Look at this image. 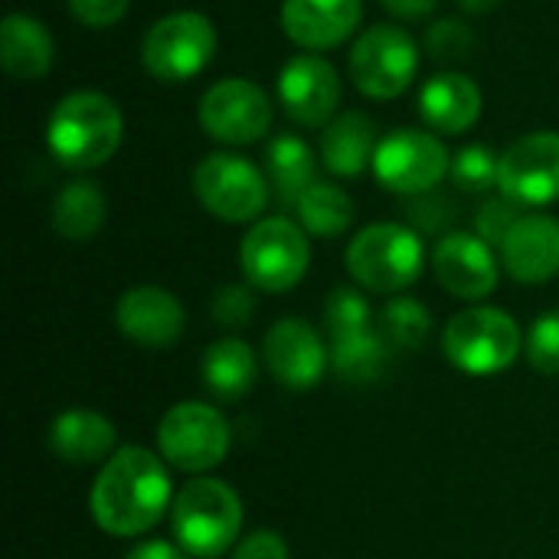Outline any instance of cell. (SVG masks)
Instances as JSON below:
<instances>
[{"mask_svg":"<svg viewBox=\"0 0 559 559\" xmlns=\"http://www.w3.org/2000/svg\"><path fill=\"white\" fill-rule=\"evenodd\" d=\"M170 478L164 462L141 449L128 445L108 455L105 468L92 488V518L111 537H138L147 534L167 511Z\"/></svg>","mask_w":559,"mask_h":559,"instance_id":"6da1fadb","label":"cell"},{"mask_svg":"<svg viewBox=\"0 0 559 559\" xmlns=\"http://www.w3.org/2000/svg\"><path fill=\"white\" fill-rule=\"evenodd\" d=\"M124 134L118 105L102 92H69L49 115L46 144L72 170H92L111 160Z\"/></svg>","mask_w":559,"mask_h":559,"instance_id":"7a4b0ae2","label":"cell"},{"mask_svg":"<svg viewBox=\"0 0 559 559\" xmlns=\"http://www.w3.org/2000/svg\"><path fill=\"white\" fill-rule=\"evenodd\" d=\"M239 531L242 501L229 485L216 478H197L187 481L174 498V534L190 557L213 559L226 554Z\"/></svg>","mask_w":559,"mask_h":559,"instance_id":"3957f363","label":"cell"},{"mask_svg":"<svg viewBox=\"0 0 559 559\" xmlns=\"http://www.w3.org/2000/svg\"><path fill=\"white\" fill-rule=\"evenodd\" d=\"M423 259L419 233L400 223H373L347 246V269L354 282L377 295L409 288L423 272Z\"/></svg>","mask_w":559,"mask_h":559,"instance_id":"277c9868","label":"cell"},{"mask_svg":"<svg viewBox=\"0 0 559 559\" xmlns=\"http://www.w3.org/2000/svg\"><path fill=\"white\" fill-rule=\"evenodd\" d=\"M521 341V328L511 314L481 305L449 321L442 334V350L462 373L491 377L518 360Z\"/></svg>","mask_w":559,"mask_h":559,"instance_id":"5b68a950","label":"cell"},{"mask_svg":"<svg viewBox=\"0 0 559 559\" xmlns=\"http://www.w3.org/2000/svg\"><path fill=\"white\" fill-rule=\"evenodd\" d=\"M213 52L216 26L197 10H177L160 16L141 43L144 69L160 82H187L200 75L213 62Z\"/></svg>","mask_w":559,"mask_h":559,"instance_id":"8992f818","label":"cell"},{"mask_svg":"<svg viewBox=\"0 0 559 559\" xmlns=\"http://www.w3.org/2000/svg\"><path fill=\"white\" fill-rule=\"evenodd\" d=\"M239 259H242V272L249 285L272 292V295L288 292L308 272V262H311L308 233L285 216L259 219L246 233Z\"/></svg>","mask_w":559,"mask_h":559,"instance_id":"52a82bcc","label":"cell"},{"mask_svg":"<svg viewBox=\"0 0 559 559\" xmlns=\"http://www.w3.org/2000/svg\"><path fill=\"white\" fill-rule=\"evenodd\" d=\"M419 69L416 39L393 23L370 26L350 49V75L354 85L377 102L403 95Z\"/></svg>","mask_w":559,"mask_h":559,"instance_id":"ba28073f","label":"cell"},{"mask_svg":"<svg viewBox=\"0 0 559 559\" xmlns=\"http://www.w3.org/2000/svg\"><path fill=\"white\" fill-rule=\"evenodd\" d=\"M193 193L223 223H249L269 203V180L239 154H210L193 170Z\"/></svg>","mask_w":559,"mask_h":559,"instance_id":"9c48e42d","label":"cell"},{"mask_svg":"<svg viewBox=\"0 0 559 559\" xmlns=\"http://www.w3.org/2000/svg\"><path fill=\"white\" fill-rule=\"evenodd\" d=\"M370 167L386 190L419 197L439 187V180L452 170V157L436 134L419 128H400L380 138Z\"/></svg>","mask_w":559,"mask_h":559,"instance_id":"30bf717a","label":"cell"},{"mask_svg":"<svg viewBox=\"0 0 559 559\" xmlns=\"http://www.w3.org/2000/svg\"><path fill=\"white\" fill-rule=\"evenodd\" d=\"M160 455L190 475L216 468L229 452V426L206 403H180L157 426Z\"/></svg>","mask_w":559,"mask_h":559,"instance_id":"8fae6325","label":"cell"},{"mask_svg":"<svg viewBox=\"0 0 559 559\" xmlns=\"http://www.w3.org/2000/svg\"><path fill=\"white\" fill-rule=\"evenodd\" d=\"M200 124L223 144H255L272 128V102L249 79H219L200 98Z\"/></svg>","mask_w":559,"mask_h":559,"instance_id":"7c38bea8","label":"cell"},{"mask_svg":"<svg viewBox=\"0 0 559 559\" xmlns=\"http://www.w3.org/2000/svg\"><path fill=\"white\" fill-rule=\"evenodd\" d=\"M498 190L521 206H544L559 200V134L534 131L501 154Z\"/></svg>","mask_w":559,"mask_h":559,"instance_id":"4fadbf2b","label":"cell"},{"mask_svg":"<svg viewBox=\"0 0 559 559\" xmlns=\"http://www.w3.org/2000/svg\"><path fill=\"white\" fill-rule=\"evenodd\" d=\"M341 75L337 69L314 56H295L282 66L278 75V102L285 108V115L295 124L305 128H328L337 118V105H341Z\"/></svg>","mask_w":559,"mask_h":559,"instance_id":"5bb4252c","label":"cell"},{"mask_svg":"<svg viewBox=\"0 0 559 559\" xmlns=\"http://www.w3.org/2000/svg\"><path fill=\"white\" fill-rule=\"evenodd\" d=\"M265 367L269 373L288 386V390H311L321 383L324 370H328V347L321 344L318 331L301 321V318H282L269 328L265 344Z\"/></svg>","mask_w":559,"mask_h":559,"instance_id":"9a60e30c","label":"cell"},{"mask_svg":"<svg viewBox=\"0 0 559 559\" xmlns=\"http://www.w3.org/2000/svg\"><path fill=\"white\" fill-rule=\"evenodd\" d=\"M436 278L445 292L465 301L488 298L498 285V262L478 233H449L432 252Z\"/></svg>","mask_w":559,"mask_h":559,"instance_id":"2e32d148","label":"cell"},{"mask_svg":"<svg viewBox=\"0 0 559 559\" xmlns=\"http://www.w3.org/2000/svg\"><path fill=\"white\" fill-rule=\"evenodd\" d=\"M364 16V0H285L282 29L301 49H331L344 43Z\"/></svg>","mask_w":559,"mask_h":559,"instance_id":"e0dca14e","label":"cell"},{"mask_svg":"<svg viewBox=\"0 0 559 559\" xmlns=\"http://www.w3.org/2000/svg\"><path fill=\"white\" fill-rule=\"evenodd\" d=\"M183 305L157 285L131 288L118 301V331L141 347H170L183 334Z\"/></svg>","mask_w":559,"mask_h":559,"instance_id":"ac0fdd59","label":"cell"},{"mask_svg":"<svg viewBox=\"0 0 559 559\" xmlns=\"http://www.w3.org/2000/svg\"><path fill=\"white\" fill-rule=\"evenodd\" d=\"M501 262L514 282H550L559 272V219L544 213L521 216V223L501 242Z\"/></svg>","mask_w":559,"mask_h":559,"instance_id":"d6986e66","label":"cell"},{"mask_svg":"<svg viewBox=\"0 0 559 559\" xmlns=\"http://www.w3.org/2000/svg\"><path fill=\"white\" fill-rule=\"evenodd\" d=\"M419 111L439 134H465L481 115V88L462 72H439L423 85Z\"/></svg>","mask_w":559,"mask_h":559,"instance_id":"ffe728a7","label":"cell"},{"mask_svg":"<svg viewBox=\"0 0 559 559\" xmlns=\"http://www.w3.org/2000/svg\"><path fill=\"white\" fill-rule=\"evenodd\" d=\"M46 445L66 465H95V462H105V455H111L115 426L102 413L69 409L52 419Z\"/></svg>","mask_w":559,"mask_h":559,"instance_id":"44dd1931","label":"cell"},{"mask_svg":"<svg viewBox=\"0 0 559 559\" xmlns=\"http://www.w3.org/2000/svg\"><path fill=\"white\" fill-rule=\"evenodd\" d=\"M377 124L364 111H341L321 131V160L337 177H357L373 164L377 154Z\"/></svg>","mask_w":559,"mask_h":559,"instance_id":"7402d4cb","label":"cell"},{"mask_svg":"<svg viewBox=\"0 0 559 559\" xmlns=\"http://www.w3.org/2000/svg\"><path fill=\"white\" fill-rule=\"evenodd\" d=\"M0 56L3 69L13 79H43L56 59V46L49 29L26 16V13H7L0 26Z\"/></svg>","mask_w":559,"mask_h":559,"instance_id":"603a6c76","label":"cell"},{"mask_svg":"<svg viewBox=\"0 0 559 559\" xmlns=\"http://www.w3.org/2000/svg\"><path fill=\"white\" fill-rule=\"evenodd\" d=\"M200 377L206 390L219 400H239L255 383V354L249 344L229 337L213 347H206L200 360Z\"/></svg>","mask_w":559,"mask_h":559,"instance_id":"cb8c5ba5","label":"cell"},{"mask_svg":"<svg viewBox=\"0 0 559 559\" xmlns=\"http://www.w3.org/2000/svg\"><path fill=\"white\" fill-rule=\"evenodd\" d=\"M269 180L278 193L282 203H298L301 193L318 183V164H314V151L298 138V134H278L269 144Z\"/></svg>","mask_w":559,"mask_h":559,"instance_id":"d4e9b609","label":"cell"},{"mask_svg":"<svg viewBox=\"0 0 559 559\" xmlns=\"http://www.w3.org/2000/svg\"><path fill=\"white\" fill-rule=\"evenodd\" d=\"M105 223V193L92 180H75L59 190L52 203V229L62 239H92Z\"/></svg>","mask_w":559,"mask_h":559,"instance_id":"484cf974","label":"cell"},{"mask_svg":"<svg viewBox=\"0 0 559 559\" xmlns=\"http://www.w3.org/2000/svg\"><path fill=\"white\" fill-rule=\"evenodd\" d=\"M298 210V219H301V229L311 233V236H321V239H331V236H341L350 223H354V203L350 197L334 187V183H311L301 200L295 203Z\"/></svg>","mask_w":559,"mask_h":559,"instance_id":"4316f807","label":"cell"},{"mask_svg":"<svg viewBox=\"0 0 559 559\" xmlns=\"http://www.w3.org/2000/svg\"><path fill=\"white\" fill-rule=\"evenodd\" d=\"M390 357V341L380 331H364L350 337H334L331 364L347 383H373Z\"/></svg>","mask_w":559,"mask_h":559,"instance_id":"83f0119b","label":"cell"},{"mask_svg":"<svg viewBox=\"0 0 559 559\" xmlns=\"http://www.w3.org/2000/svg\"><path fill=\"white\" fill-rule=\"evenodd\" d=\"M432 331V314L426 305L413 301V298H393L383 311H380V334L400 347V350H416L426 344Z\"/></svg>","mask_w":559,"mask_h":559,"instance_id":"f1b7e54d","label":"cell"},{"mask_svg":"<svg viewBox=\"0 0 559 559\" xmlns=\"http://www.w3.org/2000/svg\"><path fill=\"white\" fill-rule=\"evenodd\" d=\"M498 174H501V157H495L488 144H468L452 157V180L468 193H485L498 187Z\"/></svg>","mask_w":559,"mask_h":559,"instance_id":"f546056e","label":"cell"},{"mask_svg":"<svg viewBox=\"0 0 559 559\" xmlns=\"http://www.w3.org/2000/svg\"><path fill=\"white\" fill-rule=\"evenodd\" d=\"M324 321H328L331 337H350V334L373 331L370 328L373 311H370L367 298L357 288H337V292H331L328 308H324Z\"/></svg>","mask_w":559,"mask_h":559,"instance_id":"4dcf8cb0","label":"cell"},{"mask_svg":"<svg viewBox=\"0 0 559 559\" xmlns=\"http://www.w3.org/2000/svg\"><path fill=\"white\" fill-rule=\"evenodd\" d=\"M527 360L540 373L559 377V311H547L534 321L527 334Z\"/></svg>","mask_w":559,"mask_h":559,"instance_id":"1f68e13d","label":"cell"},{"mask_svg":"<svg viewBox=\"0 0 559 559\" xmlns=\"http://www.w3.org/2000/svg\"><path fill=\"white\" fill-rule=\"evenodd\" d=\"M521 203L518 200H511V197H498V200H488L481 210H478V216H475V229H478V236L488 242V246H498L501 249V242L508 239V233L521 223Z\"/></svg>","mask_w":559,"mask_h":559,"instance_id":"d6a6232c","label":"cell"},{"mask_svg":"<svg viewBox=\"0 0 559 559\" xmlns=\"http://www.w3.org/2000/svg\"><path fill=\"white\" fill-rule=\"evenodd\" d=\"M426 46L432 49L436 59H462L475 46V33L462 20H439L429 26Z\"/></svg>","mask_w":559,"mask_h":559,"instance_id":"836d02e7","label":"cell"},{"mask_svg":"<svg viewBox=\"0 0 559 559\" xmlns=\"http://www.w3.org/2000/svg\"><path fill=\"white\" fill-rule=\"evenodd\" d=\"M255 301L252 292L242 285H223L213 298V318L219 328H246L252 321Z\"/></svg>","mask_w":559,"mask_h":559,"instance_id":"e575fe53","label":"cell"},{"mask_svg":"<svg viewBox=\"0 0 559 559\" xmlns=\"http://www.w3.org/2000/svg\"><path fill=\"white\" fill-rule=\"evenodd\" d=\"M455 216H459L455 200H452V197H442V193H436V190L419 193L416 203L409 206V219H413L419 229H426V233H439V229L452 226Z\"/></svg>","mask_w":559,"mask_h":559,"instance_id":"d590c367","label":"cell"},{"mask_svg":"<svg viewBox=\"0 0 559 559\" xmlns=\"http://www.w3.org/2000/svg\"><path fill=\"white\" fill-rule=\"evenodd\" d=\"M69 13L88 29H108L124 20L131 0H66Z\"/></svg>","mask_w":559,"mask_h":559,"instance_id":"8d00e7d4","label":"cell"},{"mask_svg":"<svg viewBox=\"0 0 559 559\" xmlns=\"http://www.w3.org/2000/svg\"><path fill=\"white\" fill-rule=\"evenodd\" d=\"M233 559H288V544L275 531H259L236 547Z\"/></svg>","mask_w":559,"mask_h":559,"instance_id":"74e56055","label":"cell"},{"mask_svg":"<svg viewBox=\"0 0 559 559\" xmlns=\"http://www.w3.org/2000/svg\"><path fill=\"white\" fill-rule=\"evenodd\" d=\"M124 559H187V550H180L167 540H144Z\"/></svg>","mask_w":559,"mask_h":559,"instance_id":"f35d334b","label":"cell"},{"mask_svg":"<svg viewBox=\"0 0 559 559\" xmlns=\"http://www.w3.org/2000/svg\"><path fill=\"white\" fill-rule=\"evenodd\" d=\"M390 13L403 16V20H416V16H426L436 10L439 0H380Z\"/></svg>","mask_w":559,"mask_h":559,"instance_id":"ab89813d","label":"cell"},{"mask_svg":"<svg viewBox=\"0 0 559 559\" xmlns=\"http://www.w3.org/2000/svg\"><path fill=\"white\" fill-rule=\"evenodd\" d=\"M501 0H459V7L462 10H468V13H488V10H495Z\"/></svg>","mask_w":559,"mask_h":559,"instance_id":"60d3db41","label":"cell"}]
</instances>
